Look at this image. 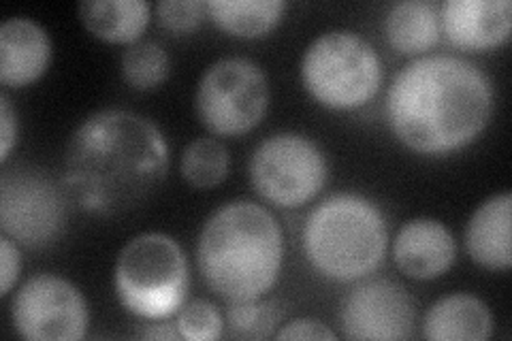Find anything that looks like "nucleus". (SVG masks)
<instances>
[{
    "instance_id": "nucleus-1",
    "label": "nucleus",
    "mask_w": 512,
    "mask_h": 341,
    "mask_svg": "<svg viewBox=\"0 0 512 341\" xmlns=\"http://www.w3.org/2000/svg\"><path fill=\"white\" fill-rule=\"evenodd\" d=\"M169 175L160 128L126 109H103L79 124L64 152L62 186L90 216H120L146 203Z\"/></svg>"
},
{
    "instance_id": "nucleus-2",
    "label": "nucleus",
    "mask_w": 512,
    "mask_h": 341,
    "mask_svg": "<svg viewBox=\"0 0 512 341\" xmlns=\"http://www.w3.org/2000/svg\"><path fill=\"white\" fill-rule=\"evenodd\" d=\"M387 122L406 148L427 156L474 143L493 113V84L478 64L453 54H427L397 71Z\"/></svg>"
},
{
    "instance_id": "nucleus-3",
    "label": "nucleus",
    "mask_w": 512,
    "mask_h": 341,
    "mask_svg": "<svg viewBox=\"0 0 512 341\" xmlns=\"http://www.w3.org/2000/svg\"><path fill=\"white\" fill-rule=\"evenodd\" d=\"M282 261L280 222L254 201L237 199L220 205L199 233L201 278L229 303L265 297L280 278Z\"/></svg>"
},
{
    "instance_id": "nucleus-4",
    "label": "nucleus",
    "mask_w": 512,
    "mask_h": 341,
    "mask_svg": "<svg viewBox=\"0 0 512 341\" xmlns=\"http://www.w3.org/2000/svg\"><path fill=\"white\" fill-rule=\"evenodd\" d=\"M303 254L333 282H359L387 256L389 231L380 207L357 192H335L318 203L301 231Z\"/></svg>"
},
{
    "instance_id": "nucleus-5",
    "label": "nucleus",
    "mask_w": 512,
    "mask_h": 341,
    "mask_svg": "<svg viewBox=\"0 0 512 341\" xmlns=\"http://www.w3.org/2000/svg\"><path fill=\"white\" fill-rule=\"evenodd\" d=\"M188 286L186 254L171 235L141 233L116 258V297L126 312L143 320H167L178 314Z\"/></svg>"
},
{
    "instance_id": "nucleus-6",
    "label": "nucleus",
    "mask_w": 512,
    "mask_h": 341,
    "mask_svg": "<svg viewBox=\"0 0 512 341\" xmlns=\"http://www.w3.org/2000/svg\"><path fill=\"white\" fill-rule=\"evenodd\" d=\"M301 81L327 109L348 111L370 103L382 86V60L355 30L333 28L318 35L301 56Z\"/></svg>"
},
{
    "instance_id": "nucleus-7",
    "label": "nucleus",
    "mask_w": 512,
    "mask_h": 341,
    "mask_svg": "<svg viewBox=\"0 0 512 341\" xmlns=\"http://www.w3.org/2000/svg\"><path fill=\"white\" fill-rule=\"evenodd\" d=\"M269 107V81L250 58H220L201 75L195 111L207 131L220 137L246 135L261 124Z\"/></svg>"
},
{
    "instance_id": "nucleus-8",
    "label": "nucleus",
    "mask_w": 512,
    "mask_h": 341,
    "mask_svg": "<svg viewBox=\"0 0 512 341\" xmlns=\"http://www.w3.org/2000/svg\"><path fill=\"white\" fill-rule=\"evenodd\" d=\"M248 177L254 192L271 205L291 209L312 201L329 180L318 143L299 133H276L256 145Z\"/></svg>"
},
{
    "instance_id": "nucleus-9",
    "label": "nucleus",
    "mask_w": 512,
    "mask_h": 341,
    "mask_svg": "<svg viewBox=\"0 0 512 341\" xmlns=\"http://www.w3.org/2000/svg\"><path fill=\"white\" fill-rule=\"evenodd\" d=\"M67 216L62 190L37 169L7 171L0 180V229L24 248L54 243Z\"/></svg>"
},
{
    "instance_id": "nucleus-10",
    "label": "nucleus",
    "mask_w": 512,
    "mask_h": 341,
    "mask_svg": "<svg viewBox=\"0 0 512 341\" xmlns=\"http://www.w3.org/2000/svg\"><path fill=\"white\" fill-rule=\"evenodd\" d=\"M11 320L15 331L30 341H77L88 331L90 310L73 282L39 273L13 295Z\"/></svg>"
},
{
    "instance_id": "nucleus-11",
    "label": "nucleus",
    "mask_w": 512,
    "mask_h": 341,
    "mask_svg": "<svg viewBox=\"0 0 512 341\" xmlns=\"http://www.w3.org/2000/svg\"><path fill=\"white\" fill-rule=\"evenodd\" d=\"M416 305L404 286L393 280H367L352 288L340 312L342 333L357 341L410 339Z\"/></svg>"
},
{
    "instance_id": "nucleus-12",
    "label": "nucleus",
    "mask_w": 512,
    "mask_h": 341,
    "mask_svg": "<svg viewBox=\"0 0 512 341\" xmlns=\"http://www.w3.org/2000/svg\"><path fill=\"white\" fill-rule=\"evenodd\" d=\"M440 28L459 50H491L510 39V0H446L440 7Z\"/></svg>"
},
{
    "instance_id": "nucleus-13",
    "label": "nucleus",
    "mask_w": 512,
    "mask_h": 341,
    "mask_svg": "<svg viewBox=\"0 0 512 341\" xmlns=\"http://www.w3.org/2000/svg\"><path fill=\"white\" fill-rule=\"evenodd\" d=\"M457 243L440 220L414 218L397 231L393 261L412 280H436L453 267Z\"/></svg>"
},
{
    "instance_id": "nucleus-14",
    "label": "nucleus",
    "mask_w": 512,
    "mask_h": 341,
    "mask_svg": "<svg viewBox=\"0 0 512 341\" xmlns=\"http://www.w3.org/2000/svg\"><path fill=\"white\" fill-rule=\"evenodd\" d=\"M52 60L47 30L30 18H11L0 26V81L24 88L37 81Z\"/></svg>"
},
{
    "instance_id": "nucleus-15",
    "label": "nucleus",
    "mask_w": 512,
    "mask_h": 341,
    "mask_svg": "<svg viewBox=\"0 0 512 341\" xmlns=\"http://www.w3.org/2000/svg\"><path fill=\"white\" fill-rule=\"evenodd\" d=\"M512 194H493L480 203L466 226V250L472 261L491 271H508L512 265Z\"/></svg>"
},
{
    "instance_id": "nucleus-16",
    "label": "nucleus",
    "mask_w": 512,
    "mask_h": 341,
    "mask_svg": "<svg viewBox=\"0 0 512 341\" xmlns=\"http://www.w3.org/2000/svg\"><path fill=\"white\" fill-rule=\"evenodd\" d=\"M493 333V316L483 299L455 292L438 299L423 320V337L431 341H485Z\"/></svg>"
},
{
    "instance_id": "nucleus-17",
    "label": "nucleus",
    "mask_w": 512,
    "mask_h": 341,
    "mask_svg": "<svg viewBox=\"0 0 512 341\" xmlns=\"http://www.w3.org/2000/svg\"><path fill=\"white\" fill-rule=\"evenodd\" d=\"M79 20L92 37L107 43H137L146 32L152 5L146 0H84Z\"/></svg>"
},
{
    "instance_id": "nucleus-18",
    "label": "nucleus",
    "mask_w": 512,
    "mask_h": 341,
    "mask_svg": "<svg viewBox=\"0 0 512 341\" xmlns=\"http://www.w3.org/2000/svg\"><path fill=\"white\" fill-rule=\"evenodd\" d=\"M440 35V9L429 0H402L384 18V37L404 56H419L431 50Z\"/></svg>"
},
{
    "instance_id": "nucleus-19",
    "label": "nucleus",
    "mask_w": 512,
    "mask_h": 341,
    "mask_svg": "<svg viewBox=\"0 0 512 341\" xmlns=\"http://www.w3.org/2000/svg\"><path fill=\"white\" fill-rule=\"evenodd\" d=\"M286 11L284 0H210L207 15L233 37L254 39L274 30Z\"/></svg>"
},
{
    "instance_id": "nucleus-20",
    "label": "nucleus",
    "mask_w": 512,
    "mask_h": 341,
    "mask_svg": "<svg viewBox=\"0 0 512 341\" xmlns=\"http://www.w3.org/2000/svg\"><path fill=\"white\" fill-rule=\"evenodd\" d=\"M231 156L227 145L214 137H199L190 141L180 158L184 180L197 190H210L227 180Z\"/></svg>"
},
{
    "instance_id": "nucleus-21",
    "label": "nucleus",
    "mask_w": 512,
    "mask_h": 341,
    "mask_svg": "<svg viewBox=\"0 0 512 341\" xmlns=\"http://www.w3.org/2000/svg\"><path fill=\"white\" fill-rule=\"evenodd\" d=\"M122 77L128 86L139 92L156 90L171 73L167 50L156 41H137L126 47L120 60Z\"/></svg>"
},
{
    "instance_id": "nucleus-22",
    "label": "nucleus",
    "mask_w": 512,
    "mask_h": 341,
    "mask_svg": "<svg viewBox=\"0 0 512 341\" xmlns=\"http://www.w3.org/2000/svg\"><path fill=\"white\" fill-rule=\"evenodd\" d=\"M282 320L278 303L261 299L231 303L227 312V324L237 339H267L276 335V327Z\"/></svg>"
},
{
    "instance_id": "nucleus-23",
    "label": "nucleus",
    "mask_w": 512,
    "mask_h": 341,
    "mask_svg": "<svg viewBox=\"0 0 512 341\" xmlns=\"http://www.w3.org/2000/svg\"><path fill=\"white\" fill-rule=\"evenodd\" d=\"M175 327H178L182 339L214 341L222 335V316L210 301L195 299L180 307Z\"/></svg>"
},
{
    "instance_id": "nucleus-24",
    "label": "nucleus",
    "mask_w": 512,
    "mask_h": 341,
    "mask_svg": "<svg viewBox=\"0 0 512 341\" xmlns=\"http://www.w3.org/2000/svg\"><path fill=\"white\" fill-rule=\"evenodd\" d=\"M207 3L201 0H160L156 5V18L160 26L173 35H186L197 30L205 20Z\"/></svg>"
},
{
    "instance_id": "nucleus-25",
    "label": "nucleus",
    "mask_w": 512,
    "mask_h": 341,
    "mask_svg": "<svg viewBox=\"0 0 512 341\" xmlns=\"http://www.w3.org/2000/svg\"><path fill=\"white\" fill-rule=\"evenodd\" d=\"M276 339H320V341H335L338 333L331 331L325 322L318 318H295L274 335Z\"/></svg>"
},
{
    "instance_id": "nucleus-26",
    "label": "nucleus",
    "mask_w": 512,
    "mask_h": 341,
    "mask_svg": "<svg viewBox=\"0 0 512 341\" xmlns=\"http://www.w3.org/2000/svg\"><path fill=\"white\" fill-rule=\"evenodd\" d=\"M0 265H3V284H0V297H7L18 282L22 273V252L11 237H0Z\"/></svg>"
},
{
    "instance_id": "nucleus-27",
    "label": "nucleus",
    "mask_w": 512,
    "mask_h": 341,
    "mask_svg": "<svg viewBox=\"0 0 512 341\" xmlns=\"http://www.w3.org/2000/svg\"><path fill=\"white\" fill-rule=\"evenodd\" d=\"M18 133V113H15L7 92H3L0 94V162H3V165L9 160L15 143H18Z\"/></svg>"
},
{
    "instance_id": "nucleus-28",
    "label": "nucleus",
    "mask_w": 512,
    "mask_h": 341,
    "mask_svg": "<svg viewBox=\"0 0 512 341\" xmlns=\"http://www.w3.org/2000/svg\"><path fill=\"white\" fill-rule=\"evenodd\" d=\"M146 339H182L178 327H171V324H156V327H150L146 333H143Z\"/></svg>"
}]
</instances>
